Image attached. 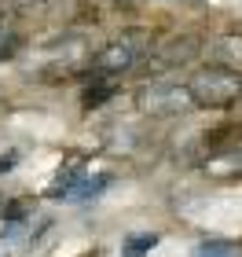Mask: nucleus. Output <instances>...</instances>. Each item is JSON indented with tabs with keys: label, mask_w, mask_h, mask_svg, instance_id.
I'll use <instances>...</instances> for the list:
<instances>
[{
	"label": "nucleus",
	"mask_w": 242,
	"mask_h": 257,
	"mask_svg": "<svg viewBox=\"0 0 242 257\" xmlns=\"http://www.w3.org/2000/svg\"><path fill=\"white\" fill-rule=\"evenodd\" d=\"M15 162H19V155H15V151L0 155V173H11V169H15Z\"/></svg>",
	"instance_id": "obj_13"
},
{
	"label": "nucleus",
	"mask_w": 242,
	"mask_h": 257,
	"mask_svg": "<svg viewBox=\"0 0 242 257\" xmlns=\"http://www.w3.org/2000/svg\"><path fill=\"white\" fill-rule=\"evenodd\" d=\"M187 88L194 96V107H202V110H227L242 96V74H238V70L209 63L202 70H194V77L187 81Z\"/></svg>",
	"instance_id": "obj_2"
},
{
	"label": "nucleus",
	"mask_w": 242,
	"mask_h": 257,
	"mask_svg": "<svg viewBox=\"0 0 242 257\" xmlns=\"http://www.w3.org/2000/svg\"><path fill=\"white\" fill-rule=\"evenodd\" d=\"M107 188H110V173H96V177H88V173H85L70 198H74V202H77V198H96L99 191H107Z\"/></svg>",
	"instance_id": "obj_7"
},
{
	"label": "nucleus",
	"mask_w": 242,
	"mask_h": 257,
	"mask_svg": "<svg viewBox=\"0 0 242 257\" xmlns=\"http://www.w3.org/2000/svg\"><path fill=\"white\" fill-rule=\"evenodd\" d=\"M213 66H227V70H242V33H220L205 44Z\"/></svg>",
	"instance_id": "obj_5"
},
{
	"label": "nucleus",
	"mask_w": 242,
	"mask_h": 257,
	"mask_svg": "<svg viewBox=\"0 0 242 257\" xmlns=\"http://www.w3.org/2000/svg\"><path fill=\"white\" fill-rule=\"evenodd\" d=\"M110 96V88H96V92H85V107H96V103H103Z\"/></svg>",
	"instance_id": "obj_11"
},
{
	"label": "nucleus",
	"mask_w": 242,
	"mask_h": 257,
	"mask_svg": "<svg viewBox=\"0 0 242 257\" xmlns=\"http://www.w3.org/2000/svg\"><path fill=\"white\" fill-rule=\"evenodd\" d=\"M194 257H242V250L227 239H213V242H202V246L194 250Z\"/></svg>",
	"instance_id": "obj_9"
},
{
	"label": "nucleus",
	"mask_w": 242,
	"mask_h": 257,
	"mask_svg": "<svg viewBox=\"0 0 242 257\" xmlns=\"http://www.w3.org/2000/svg\"><path fill=\"white\" fill-rule=\"evenodd\" d=\"M151 48H154V33L151 30H143V26L121 30L118 37H110L88 59V77L92 81H107V77L129 74V70H136L147 59V52H151Z\"/></svg>",
	"instance_id": "obj_1"
},
{
	"label": "nucleus",
	"mask_w": 242,
	"mask_h": 257,
	"mask_svg": "<svg viewBox=\"0 0 242 257\" xmlns=\"http://www.w3.org/2000/svg\"><path fill=\"white\" fill-rule=\"evenodd\" d=\"M158 246V235L154 231H140V235H129L121 242V253L125 257H143V253H151Z\"/></svg>",
	"instance_id": "obj_8"
},
{
	"label": "nucleus",
	"mask_w": 242,
	"mask_h": 257,
	"mask_svg": "<svg viewBox=\"0 0 242 257\" xmlns=\"http://www.w3.org/2000/svg\"><path fill=\"white\" fill-rule=\"evenodd\" d=\"M22 48V37H19V30H11V26H0V63L11 59V55H19Z\"/></svg>",
	"instance_id": "obj_10"
},
{
	"label": "nucleus",
	"mask_w": 242,
	"mask_h": 257,
	"mask_svg": "<svg viewBox=\"0 0 242 257\" xmlns=\"http://www.w3.org/2000/svg\"><path fill=\"white\" fill-rule=\"evenodd\" d=\"M198 44H202L198 37L183 33V37H172V41H165L161 48H151V52H147V59H143L147 74H151V77H158V74H172V70H180V66L194 63V55L202 52Z\"/></svg>",
	"instance_id": "obj_4"
},
{
	"label": "nucleus",
	"mask_w": 242,
	"mask_h": 257,
	"mask_svg": "<svg viewBox=\"0 0 242 257\" xmlns=\"http://www.w3.org/2000/svg\"><path fill=\"white\" fill-rule=\"evenodd\" d=\"M136 107L151 118H180L187 110H198L194 107V96L187 88V81H151L136 92Z\"/></svg>",
	"instance_id": "obj_3"
},
{
	"label": "nucleus",
	"mask_w": 242,
	"mask_h": 257,
	"mask_svg": "<svg viewBox=\"0 0 242 257\" xmlns=\"http://www.w3.org/2000/svg\"><path fill=\"white\" fill-rule=\"evenodd\" d=\"M4 4H8L11 11H33V8L41 4V0H4Z\"/></svg>",
	"instance_id": "obj_12"
},
{
	"label": "nucleus",
	"mask_w": 242,
	"mask_h": 257,
	"mask_svg": "<svg viewBox=\"0 0 242 257\" xmlns=\"http://www.w3.org/2000/svg\"><path fill=\"white\" fill-rule=\"evenodd\" d=\"M81 177H85V166H66L59 177H55V184L48 188V195H52V198H70L74 188L81 184Z\"/></svg>",
	"instance_id": "obj_6"
}]
</instances>
